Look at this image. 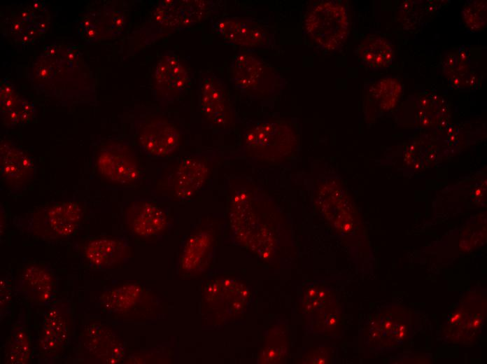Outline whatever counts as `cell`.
<instances>
[{
  "mask_svg": "<svg viewBox=\"0 0 487 364\" xmlns=\"http://www.w3.org/2000/svg\"><path fill=\"white\" fill-rule=\"evenodd\" d=\"M74 333L73 312L68 300L54 301L45 309L38 328L33 357L38 363L59 360L70 346Z\"/></svg>",
  "mask_w": 487,
  "mask_h": 364,
  "instance_id": "obj_6",
  "label": "cell"
},
{
  "mask_svg": "<svg viewBox=\"0 0 487 364\" xmlns=\"http://www.w3.org/2000/svg\"><path fill=\"white\" fill-rule=\"evenodd\" d=\"M59 290L58 277L48 264L25 265L13 281V291L31 305L48 306Z\"/></svg>",
  "mask_w": 487,
  "mask_h": 364,
  "instance_id": "obj_12",
  "label": "cell"
},
{
  "mask_svg": "<svg viewBox=\"0 0 487 364\" xmlns=\"http://www.w3.org/2000/svg\"><path fill=\"white\" fill-rule=\"evenodd\" d=\"M4 363L6 364L29 363L33 356L31 337L23 309L13 323L4 345Z\"/></svg>",
  "mask_w": 487,
  "mask_h": 364,
  "instance_id": "obj_20",
  "label": "cell"
},
{
  "mask_svg": "<svg viewBox=\"0 0 487 364\" xmlns=\"http://www.w3.org/2000/svg\"><path fill=\"white\" fill-rule=\"evenodd\" d=\"M82 260L98 270L111 269L129 255L128 241L122 237L104 236L85 241L80 249Z\"/></svg>",
  "mask_w": 487,
  "mask_h": 364,
  "instance_id": "obj_18",
  "label": "cell"
},
{
  "mask_svg": "<svg viewBox=\"0 0 487 364\" xmlns=\"http://www.w3.org/2000/svg\"><path fill=\"white\" fill-rule=\"evenodd\" d=\"M199 102L202 116L209 125L222 130L234 126L236 113L228 88L213 73L199 74Z\"/></svg>",
  "mask_w": 487,
  "mask_h": 364,
  "instance_id": "obj_11",
  "label": "cell"
},
{
  "mask_svg": "<svg viewBox=\"0 0 487 364\" xmlns=\"http://www.w3.org/2000/svg\"><path fill=\"white\" fill-rule=\"evenodd\" d=\"M38 33H45L48 28V23L45 21L38 20L34 24Z\"/></svg>",
  "mask_w": 487,
  "mask_h": 364,
  "instance_id": "obj_31",
  "label": "cell"
},
{
  "mask_svg": "<svg viewBox=\"0 0 487 364\" xmlns=\"http://www.w3.org/2000/svg\"><path fill=\"white\" fill-rule=\"evenodd\" d=\"M192 74L185 63L174 52H164L153 74L152 88L155 101L166 106L183 97L189 90Z\"/></svg>",
  "mask_w": 487,
  "mask_h": 364,
  "instance_id": "obj_10",
  "label": "cell"
},
{
  "mask_svg": "<svg viewBox=\"0 0 487 364\" xmlns=\"http://www.w3.org/2000/svg\"><path fill=\"white\" fill-rule=\"evenodd\" d=\"M213 150L192 154L169 167L157 182V193L169 199H192L208 182L216 162Z\"/></svg>",
  "mask_w": 487,
  "mask_h": 364,
  "instance_id": "obj_5",
  "label": "cell"
},
{
  "mask_svg": "<svg viewBox=\"0 0 487 364\" xmlns=\"http://www.w3.org/2000/svg\"><path fill=\"white\" fill-rule=\"evenodd\" d=\"M19 18L28 24H34L36 22L34 10L31 8H26L22 10L19 14Z\"/></svg>",
  "mask_w": 487,
  "mask_h": 364,
  "instance_id": "obj_30",
  "label": "cell"
},
{
  "mask_svg": "<svg viewBox=\"0 0 487 364\" xmlns=\"http://www.w3.org/2000/svg\"><path fill=\"white\" fill-rule=\"evenodd\" d=\"M233 87L252 99L271 98L282 92L286 80L271 64L250 52H239L229 66Z\"/></svg>",
  "mask_w": 487,
  "mask_h": 364,
  "instance_id": "obj_3",
  "label": "cell"
},
{
  "mask_svg": "<svg viewBox=\"0 0 487 364\" xmlns=\"http://www.w3.org/2000/svg\"><path fill=\"white\" fill-rule=\"evenodd\" d=\"M242 146L246 156L263 162H280L297 150L296 130L288 121L269 118L253 121L244 131Z\"/></svg>",
  "mask_w": 487,
  "mask_h": 364,
  "instance_id": "obj_2",
  "label": "cell"
},
{
  "mask_svg": "<svg viewBox=\"0 0 487 364\" xmlns=\"http://www.w3.org/2000/svg\"><path fill=\"white\" fill-rule=\"evenodd\" d=\"M355 52L363 65L372 69L387 67L394 58L393 47L390 42L378 35H369L365 38Z\"/></svg>",
  "mask_w": 487,
  "mask_h": 364,
  "instance_id": "obj_22",
  "label": "cell"
},
{
  "mask_svg": "<svg viewBox=\"0 0 487 364\" xmlns=\"http://www.w3.org/2000/svg\"><path fill=\"white\" fill-rule=\"evenodd\" d=\"M211 31L223 40L248 49H270L276 46L274 34L257 21L241 17H224L211 25Z\"/></svg>",
  "mask_w": 487,
  "mask_h": 364,
  "instance_id": "obj_13",
  "label": "cell"
},
{
  "mask_svg": "<svg viewBox=\"0 0 487 364\" xmlns=\"http://www.w3.org/2000/svg\"><path fill=\"white\" fill-rule=\"evenodd\" d=\"M148 295L142 286L125 284L106 289L99 298V304L102 310L113 317L133 318L146 308Z\"/></svg>",
  "mask_w": 487,
  "mask_h": 364,
  "instance_id": "obj_16",
  "label": "cell"
},
{
  "mask_svg": "<svg viewBox=\"0 0 487 364\" xmlns=\"http://www.w3.org/2000/svg\"><path fill=\"white\" fill-rule=\"evenodd\" d=\"M98 35L99 32L96 24H92L85 29H82L80 34L81 38L88 43L95 41L98 38Z\"/></svg>",
  "mask_w": 487,
  "mask_h": 364,
  "instance_id": "obj_28",
  "label": "cell"
},
{
  "mask_svg": "<svg viewBox=\"0 0 487 364\" xmlns=\"http://www.w3.org/2000/svg\"><path fill=\"white\" fill-rule=\"evenodd\" d=\"M214 5L211 1H162L154 10L153 20L167 31L184 29L206 19Z\"/></svg>",
  "mask_w": 487,
  "mask_h": 364,
  "instance_id": "obj_14",
  "label": "cell"
},
{
  "mask_svg": "<svg viewBox=\"0 0 487 364\" xmlns=\"http://www.w3.org/2000/svg\"><path fill=\"white\" fill-rule=\"evenodd\" d=\"M136 143L146 155L164 158L173 155L180 144V131L167 116L141 115L134 121Z\"/></svg>",
  "mask_w": 487,
  "mask_h": 364,
  "instance_id": "obj_9",
  "label": "cell"
},
{
  "mask_svg": "<svg viewBox=\"0 0 487 364\" xmlns=\"http://www.w3.org/2000/svg\"><path fill=\"white\" fill-rule=\"evenodd\" d=\"M462 18L465 26L472 31H479L486 24V1H470L462 10Z\"/></svg>",
  "mask_w": 487,
  "mask_h": 364,
  "instance_id": "obj_23",
  "label": "cell"
},
{
  "mask_svg": "<svg viewBox=\"0 0 487 364\" xmlns=\"http://www.w3.org/2000/svg\"><path fill=\"white\" fill-rule=\"evenodd\" d=\"M125 223L128 231L140 238L161 234L168 225L166 212L157 204L148 200L130 203L125 210Z\"/></svg>",
  "mask_w": 487,
  "mask_h": 364,
  "instance_id": "obj_17",
  "label": "cell"
},
{
  "mask_svg": "<svg viewBox=\"0 0 487 364\" xmlns=\"http://www.w3.org/2000/svg\"><path fill=\"white\" fill-rule=\"evenodd\" d=\"M30 7L34 10H42L45 8V4L44 2L40 1H35L31 5Z\"/></svg>",
  "mask_w": 487,
  "mask_h": 364,
  "instance_id": "obj_32",
  "label": "cell"
},
{
  "mask_svg": "<svg viewBox=\"0 0 487 364\" xmlns=\"http://www.w3.org/2000/svg\"><path fill=\"white\" fill-rule=\"evenodd\" d=\"M12 276L8 274L1 276L0 279V312L1 321L8 314L12 300L13 284L11 285Z\"/></svg>",
  "mask_w": 487,
  "mask_h": 364,
  "instance_id": "obj_24",
  "label": "cell"
},
{
  "mask_svg": "<svg viewBox=\"0 0 487 364\" xmlns=\"http://www.w3.org/2000/svg\"><path fill=\"white\" fill-rule=\"evenodd\" d=\"M124 344L108 324L94 320L85 324L80 333L76 360L83 363H118L124 356Z\"/></svg>",
  "mask_w": 487,
  "mask_h": 364,
  "instance_id": "obj_7",
  "label": "cell"
},
{
  "mask_svg": "<svg viewBox=\"0 0 487 364\" xmlns=\"http://www.w3.org/2000/svg\"><path fill=\"white\" fill-rule=\"evenodd\" d=\"M30 24H28L22 20H21L19 18L17 20H14L10 25L9 28V31L13 34L15 35L17 37L20 36L24 31L27 29L28 26Z\"/></svg>",
  "mask_w": 487,
  "mask_h": 364,
  "instance_id": "obj_29",
  "label": "cell"
},
{
  "mask_svg": "<svg viewBox=\"0 0 487 364\" xmlns=\"http://www.w3.org/2000/svg\"><path fill=\"white\" fill-rule=\"evenodd\" d=\"M1 179L14 194L21 193L33 181L35 165L31 157L12 142L0 144Z\"/></svg>",
  "mask_w": 487,
  "mask_h": 364,
  "instance_id": "obj_15",
  "label": "cell"
},
{
  "mask_svg": "<svg viewBox=\"0 0 487 364\" xmlns=\"http://www.w3.org/2000/svg\"><path fill=\"white\" fill-rule=\"evenodd\" d=\"M80 202L66 200L45 204L13 218L21 232L46 241L68 239L80 227L84 218Z\"/></svg>",
  "mask_w": 487,
  "mask_h": 364,
  "instance_id": "obj_1",
  "label": "cell"
},
{
  "mask_svg": "<svg viewBox=\"0 0 487 364\" xmlns=\"http://www.w3.org/2000/svg\"><path fill=\"white\" fill-rule=\"evenodd\" d=\"M402 92V85L394 77H385L372 83L365 92L367 110L386 111L393 107Z\"/></svg>",
  "mask_w": 487,
  "mask_h": 364,
  "instance_id": "obj_21",
  "label": "cell"
},
{
  "mask_svg": "<svg viewBox=\"0 0 487 364\" xmlns=\"http://www.w3.org/2000/svg\"><path fill=\"white\" fill-rule=\"evenodd\" d=\"M214 245L213 230L208 227L196 229L188 238L181 255V267L196 271L209 260Z\"/></svg>",
  "mask_w": 487,
  "mask_h": 364,
  "instance_id": "obj_19",
  "label": "cell"
},
{
  "mask_svg": "<svg viewBox=\"0 0 487 364\" xmlns=\"http://www.w3.org/2000/svg\"><path fill=\"white\" fill-rule=\"evenodd\" d=\"M345 6L337 1H320L306 11L302 30L314 46L325 52L340 49L349 34L350 25Z\"/></svg>",
  "mask_w": 487,
  "mask_h": 364,
  "instance_id": "obj_4",
  "label": "cell"
},
{
  "mask_svg": "<svg viewBox=\"0 0 487 364\" xmlns=\"http://www.w3.org/2000/svg\"><path fill=\"white\" fill-rule=\"evenodd\" d=\"M38 34L34 24H30L24 32L19 36V41L21 44L25 45L33 42Z\"/></svg>",
  "mask_w": 487,
  "mask_h": 364,
  "instance_id": "obj_27",
  "label": "cell"
},
{
  "mask_svg": "<svg viewBox=\"0 0 487 364\" xmlns=\"http://www.w3.org/2000/svg\"><path fill=\"white\" fill-rule=\"evenodd\" d=\"M107 27L109 35L118 36L125 25V16L120 10L111 9L107 20Z\"/></svg>",
  "mask_w": 487,
  "mask_h": 364,
  "instance_id": "obj_25",
  "label": "cell"
},
{
  "mask_svg": "<svg viewBox=\"0 0 487 364\" xmlns=\"http://www.w3.org/2000/svg\"><path fill=\"white\" fill-rule=\"evenodd\" d=\"M15 92L14 85L7 78H4L0 83V102L5 100Z\"/></svg>",
  "mask_w": 487,
  "mask_h": 364,
  "instance_id": "obj_26",
  "label": "cell"
},
{
  "mask_svg": "<svg viewBox=\"0 0 487 364\" xmlns=\"http://www.w3.org/2000/svg\"><path fill=\"white\" fill-rule=\"evenodd\" d=\"M94 164L99 175L114 186L134 185L141 175L135 151L129 144L118 140L103 144L97 153Z\"/></svg>",
  "mask_w": 487,
  "mask_h": 364,
  "instance_id": "obj_8",
  "label": "cell"
}]
</instances>
